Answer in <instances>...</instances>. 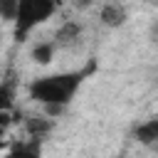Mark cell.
I'll return each instance as SVG.
<instances>
[{"label":"cell","mask_w":158,"mask_h":158,"mask_svg":"<svg viewBox=\"0 0 158 158\" xmlns=\"http://www.w3.org/2000/svg\"><path fill=\"white\" fill-rule=\"evenodd\" d=\"M94 69L86 67V69H79V72H59V74H47V77H37L30 81L27 86V94L32 101H37L42 109H44V116H59L74 99V94L79 91V86L84 84L86 74Z\"/></svg>","instance_id":"obj_1"},{"label":"cell","mask_w":158,"mask_h":158,"mask_svg":"<svg viewBox=\"0 0 158 158\" xmlns=\"http://www.w3.org/2000/svg\"><path fill=\"white\" fill-rule=\"evenodd\" d=\"M57 12V2L52 0H17V12H15V40L17 42H25L30 37V32L47 22L52 15Z\"/></svg>","instance_id":"obj_2"},{"label":"cell","mask_w":158,"mask_h":158,"mask_svg":"<svg viewBox=\"0 0 158 158\" xmlns=\"http://www.w3.org/2000/svg\"><path fill=\"white\" fill-rule=\"evenodd\" d=\"M17 99V74L15 69H7L0 79V111H12Z\"/></svg>","instance_id":"obj_3"},{"label":"cell","mask_w":158,"mask_h":158,"mask_svg":"<svg viewBox=\"0 0 158 158\" xmlns=\"http://www.w3.org/2000/svg\"><path fill=\"white\" fill-rule=\"evenodd\" d=\"M79 37H81V25L77 20H64L59 25V30L54 32V44L57 47H72L79 42Z\"/></svg>","instance_id":"obj_4"},{"label":"cell","mask_w":158,"mask_h":158,"mask_svg":"<svg viewBox=\"0 0 158 158\" xmlns=\"http://www.w3.org/2000/svg\"><path fill=\"white\" fill-rule=\"evenodd\" d=\"M22 126H25V131H27V136L30 138H44L52 128H54V121L49 118V116H44V114H35V116H27L25 121H22Z\"/></svg>","instance_id":"obj_5"},{"label":"cell","mask_w":158,"mask_h":158,"mask_svg":"<svg viewBox=\"0 0 158 158\" xmlns=\"http://www.w3.org/2000/svg\"><path fill=\"white\" fill-rule=\"evenodd\" d=\"M10 158H42V141L40 138H22L15 141L7 151Z\"/></svg>","instance_id":"obj_6"},{"label":"cell","mask_w":158,"mask_h":158,"mask_svg":"<svg viewBox=\"0 0 158 158\" xmlns=\"http://www.w3.org/2000/svg\"><path fill=\"white\" fill-rule=\"evenodd\" d=\"M99 17H101V22H104L106 27H121V25L126 22L128 12H126V7L118 5V2H106V5H101Z\"/></svg>","instance_id":"obj_7"},{"label":"cell","mask_w":158,"mask_h":158,"mask_svg":"<svg viewBox=\"0 0 158 158\" xmlns=\"http://www.w3.org/2000/svg\"><path fill=\"white\" fill-rule=\"evenodd\" d=\"M133 138H136L138 143H143V146L158 143V116L146 118L143 123H138V126L133 128Z\"/></svg>","instance_id":"obj_8"},{"label":"cell","mask_w":158,"mask_h":158,"mask_svg":"<svg viewBox=\"0 0 158 158\" xmlns=\"http://www.w3.org/2000/svg\"><path fill=\"white\" fill-rule=\"evenodd\" d=\"M54 52H57L54 40H42V42H37V44L32 47V59H35L37 64H49V62L54 59Z\"/></svg>","instance_id":"obj_9"},{"label":"cell","mask_w":158,"mask_h":158,"mask_svg":"<svg viewBox=\"0 0 158 158\" xmlns=\"http://www.w3.org/2000/svg\"><path fill=\"white\" fill-rule=\"evenodd\" d=\"M17 12V0H0V20H15Z\"/></svg>","instance_id":"obj_10"},{"label":"cell","mask_w":158,"mask_h":158,"mask_svg":"<svg viewBox=\"0 0 158 158\" xmlns=\"http://www.w3.org/2000/svg\"><path fill=\"white\" fill-rule=\"evenodd\" d=\"M2 158H10V156H7V153H5V156H2Z\"/></svg>","instance_id":"obj_11"},{"label":"cell","mask_w":158,"mask_h":158,"mask_svg":"<svg viewBox=\"0 0 158 158\" xmlns=\"http://www.w3.org/2000/svg\"><path fill=\"white\" fill-rule=\"evenodd\" d=\"M0 40H2V32H0Z\"/></svg>","instance_id":"obj_12"}]
</instances>
